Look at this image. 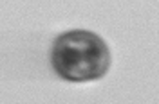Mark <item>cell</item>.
<instances>
[{"instance_id":"obj_1","label":"cell","mask_w":159,"mask_h":104,"mask_svg":"<svg viewBox=\"0 0 159 104\" xmlns=\"http://www.w3.org/2000/svg\"><path fill=\"white\" fill-rule=\"evenodd\" d=\"M56 74L72 83L94 81L110 66L109 47L96 32L85 29L67 31L56 38L51 52Z\"/></svg>"}]
</instances>
